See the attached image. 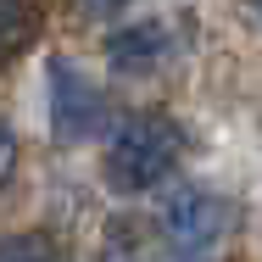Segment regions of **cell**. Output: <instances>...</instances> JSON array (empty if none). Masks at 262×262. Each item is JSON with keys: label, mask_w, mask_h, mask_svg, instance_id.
<instances>
[{"label": "cell", "mask_w": 262, "mask_h": 262, "mask_svg": "<svg viewBox=\"0 0 262 262\" xmlns=\"http://www.w3.org/2000/svg\"><path fill=\"white\" fill-rule=\"evenodd\" d=\"M229 201L212 190H173L162 201V234L179 251V262H212L217 240L229 234Z\"/></svg>", "instance_id": "7a4b0ae2"}, {"label": "cell", "mask_w": 262, "mask_h": 262, "mask_svg": "<svg viewBox=\"0 0 262 262\" xmlns=\"http://www.w3.org/2000/svg\"><path fill=\"white\" fill-rule=\"evenodd\" d=\"M106 262H134V257H106Z\"/></svg>", "instance_id": "9c48e42d"}, {"label": "cell", "mask_w": 262, "mask_h": 262, "mask_svg": "<svg viewBox=\"0 0 262 262\" xmlns=\"http://www.w3.org/2000/svg\"><path fill=\"white\" fill-rule=\"evenodd\" d=\"M257 11H262V0H257Z\"/></svg>", "instance_id": "30bf717a"}, {"label": "cell", "mask_w": 262, "mask_h": 262, "mask_svg": "<svg viewBox=\"0 0 262 262\" xmlns=\"http://www.w3.org/2000/svg\"><path fill=\"white\" fill-rule=\"evenodd\" d=\"M184 162V128L167 112H128L106 140V184L117 195H145Z\"/></svg>", "instance_id": "6da1fadb"}, {"label": "cell", "mask_w": 262, "mask_h": 262, "mask_svg": "<svg viewBox=\"0 0 262 262\" xmlns=\"http://www.w3.org/2000/svg\"><path fill=\"white\" fill-rule=\"evenodd\" d=\"M11 167H17V140H11V128H0V190L11 184Z\"/></svg>", "instance_id": "52a82bcc"}, {"label": "cell", "mask_w": 262, "mask_h": 262, "mask_svg": "<svg viewBox=\"0 0 262 262\" xmlns=\"http://www.w3.org/2000/svg\"><path fill=\"white\" fill-rule=\"evenodd\" d=\"M0 262H56V246L45 234H6L0 240Z\"/></svg>", "instance_id": "8992f818"}, {"label": "cell", "mask_w": 262, "mask_h": 262, "mask_svg": "<svg viewBox=\"0 0 262 262\" xmlns=\"http://www.w3.org/2000/svg\"><path fill=\"white\" fill-rule=\"evenodd\" d=\"M78 6H84L90 17H112V11H117V6H128V0H78Z\"/></svg>", "instance_id": "ba28073f"}, {"label": "cell", "mask_w": 262, "mask_h": 262, "mask_svg": "<svg viewBox=\"0 0 262 262\" xmlns=\"http://www.w3.org/2000/svg\"><path fill=\"white\" fill-rule=\"evenodd\" d=\"M106 61H112L117 78H151V73H162L173 61V28L162 17H140V23H128V28L112 34Z\"/></svg>", "instance_id": "277c9868"}, {"label": "cell", "mask_w": 262, "mask_h": 262, "mask_svg": "<svg viewBox=\"0 0 262 262\" xmlns=\"http://www.w3.org/2000/svg\"><path fill=\"white\" fill-rule=\"evenodd\" d=\"M34 39H39V11L28 0H0V67L17 61Z\"/></svg>", "instance_id": "5b68a950"}, {"label": "cell", "mask_w": 262, "mask_h": 262, "mask_svg": "<svg viewBox=\"0 0 262 262\" xmlns=\"http://www.w3.org/2000/svg\"><path fill=\"white\" fill-rule=\"evenodd\" d=\"M101 128H106V95L73 61H51V134L61 145H78Z\"/></svg>", "instance_id": "3957f363"}]
</instances>
